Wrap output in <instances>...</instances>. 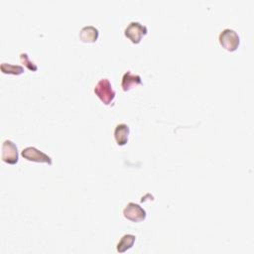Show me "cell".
<instances>
[{
  "mask_svg": "<svg viewBox=\"0 0 254 254\" xmlns=\"http://www.w3.org/2000/svg\"><path fill=\"white\" fill-rule=\"evenodd\" d=\"M129 132H130V129H129V126L127 124L121 123V124H118L115 127V129H114V138H115L118 145L123 146L127 143Z\"/></svg>",
  "mask_w": 254,
  "mask_h": 254,
  "instance_id": "ba28073f",
  "label": "cell"
},
{
  "mask_svg": "<svg viewBox=\"0 0 254 254\" xmlns=\"http://www.w3.org/2000/svg\"><path fill=\"white\" fill-rule=\"evenodd\" d=\"M94 93L106 105L110 104L115 97V90L113 89L108 78H101L94 87Z\"/></svg>",
  "mask_w": 254,
  "mask_h": 254,
  "instance_id": "6da1fadb",
  "label": "cell"
},
{
  "mask_svg": "<svg viewBox=\"0 0 254 254\" xmlns=\"http://www.w3.org/2000/svg\"><path fill=\"white\" fill-rule=\"evenodd\" d=\"M1 71L3 73H10V74H21L24 72V67L17 64H11L7 63H2L0 65Z\"/></svg>",
  "mask_w": 254,
  "mask_h": 254,
  "instance_id": "8fae6325",
  "label": "cell"
},
{
  "mask_svg": "<svg viewBox=\"0 0 254 254\" xmlns=\"http://www.w3.org/2000/svg\"><path fill=\"white\" fill-rule=\"evenodd\" d=\"M98 30L93 26H85L79 32V38L82 42L93 43L98 39Z\"/></svg>",
  "mask_w": 254,
  "mask_h": 254,
  "instance_id": "9c48e42d",
  "label": "cell"
},
{
  "mask_svg": "<svg viewBox=\"0 0 254 254\" xmlns=\"http://www.w3.org/2000/svg\"><path fill=\"white\" fill-rule=\"evenodd\" d=\"M21 155L23 156L24 159L28 161L38 162V163H47L49 165H52L53 163V160L49 155H47L46 153L40 151L39 149L33 146L23 149L21 152Z\"/></svg>",
  "mask_w": 254,
  "mask_h": 254,
  "instance_id": "277c9868",
  "label": "cell"
},
{
  "mask_svg": "<svg viewBox=\"0 0 254 254\" xmlns=\"http://www.w3.org/2000/svg\"><path fill=\"white\" fill-rule=\"evenodd\" d=\"M148 30L147 27L140 22L133 21L128 24V26L125 28L124 34L125 36L134 44H139L142 40V38L147 34Z\"/></svg>",
  "mask_w": 254,
  "mask_h": 254,
  "instance_id": "3957f363",
  "label": "cell"
},
{
  "mask_svg": "<svg viewBox=\"0 0 254 254\" xmlns=\"http://www.w3.org/2000/svg\"><path fill=\"white\" fill-rule=\"evenodd\" d=\"M140 83H142L141 76L139 74L133 73L131 70H127L122 76L121 86L124 91H127L131 89L133 86H136Z\"/></svg>",
  "mask_w": 254,
  "mask_h": 254,
  "instance_id": "52a82bcc",
  "label": "cell"
},
{
  "mask_svg": "<svg viewBox=\"0 0 254 254\" xmlns=\"http://www.w3.org/2000/svg\"><path fill=\"white\" fill-rule=\"evenodd\" d=\"M218 40L220 45L225 50L230 52L235 51L240 44L239 35L232 29H224L222 32H220Z\"/></svg>",
  "mask_w": 254,
  "mask_h": 254,
  "instance_id": "7a4b0ae2",
  "label": "cell"
},
{
  "mask_svg": "<svg viewBox=\"0 0 254 254\" xmlns=\"http://www.w3.org/2000/svg\"><path fill=\"white\" fill-rule=\"evenodd\" d=\"M136 240V236L133 234H125L124 236H122V238L120 239V241L117 243L116 249L119 253H124L125 251L129 250L130 248H132L134 242Z\"/></svg>",
  "mask_w": 254,
  "mask_h": 254,
  "instance_id": "30bf717a",
  "label": "cell"
},
{
  "mask_svg": "<svg viewBox=\"0 0 254 254\" xmlns=\"http://www.w3.org/2000/svg\"><path fill=\"white\" fill-rule=\"evenodd\" d=\"M20 61H21V63H22L27 68H29L30 70L36 71V70L38 69L37 64H36L34 62L30 61L29 56H28L27 53H21V54H20Z\"/></svg>",
  "mask_w": 254,
  "mask_h": 254,
  "instance_id": "7c38bea8",
  "label": "cell"
},
{
  "mask_svg": "<svg viewBox=\"0 0 254 254\" xmlns=\"http://www.w3.org/2000/svg\"><path fill=\"white\" fill-rule=\"evenodd\" d=\"M124 216L134 222L142 221L146 218V210L135 202H129L123 209Z\"/></svg>",
  "mask_w": 254,
  "mask_h": 254,
  "instance_id": "8992f818",
  "label": "cell"
},
{
  "mask_svg": "<svg viewBox=\"0 0 254 254\" xmlns=\"http://www.w3.org/2000/svg\"><path fill=\"white\" fill-rule=\"evenodd\" d=\"M2 161L14 165L18 162V149L14 142L11 140H5L2 144V152H1Z\"/></svg>",
  "mask_w": 254,
  "mask_h": 254,
  "instance_id": "5b68a950",
  "label": "cell"
}]
</instances>
